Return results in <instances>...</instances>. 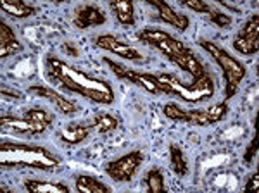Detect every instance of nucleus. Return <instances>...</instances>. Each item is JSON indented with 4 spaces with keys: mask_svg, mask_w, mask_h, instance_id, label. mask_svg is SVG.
Listing matches in <instances>:
<instances>
[{
    "mask_svg": "<svg viewBox=\"0 0 259 193\" xmlns=\"http://www.w3.org/2000/svg\"><path fill=\"white\" fill-rule=\"evenodd\" d=\"M182 6L189 7V9L195 12H200V14H209V11H211V7L207 6L206 2H202V0H183Z\"/></svg>",
    "mask_w": 259,
    "mask_h": 193,
    "instance_id": "obj_29",
    "label": "nucleus"
},
{
    "mask_svg": "<svg viewBox=\"0 0 259 193\" xmlns=\"http://www.w3.org/2000/svg\"><path fill=\"white\" fill-rule=\"evenodd\" d=\"M61 157L49 149L26 143H0V164L2 167H33L41 171H54L61 166Z\"/></svg>",
    "mask_w": 259,
    "mask_h": 193,
    "instance_id": "obj_2",
    "label": "nucleus"
},
{
    "mask_svg": "<svg viewBox=\"0 0 259 193\" xmlns=\"http://www.w3.org/2000/svg\"><path fill=\"white\" fill-rule=\"evenodd\" d=\"M162 112H164V116L171 121H183V123L187 121V111H183L177 104H166V106L162 107Z\"/></svg>",
    "mask_w": 259,
    "mask_h": 193,
    "instance_id": "obj_27",
    "label": "nucleus"
},
{
    "mask_svg": "<svg viewBox=\"0 0 259 193\" xmlns=\"http://www.w3.org/2000/svg\"><path fill=\"white\" fill-rule=\"evenodd\" d=\"M23 50V45L16 38L14 31L6 21H0V57L6 59Z\"/></svg>",
    "mask_w": 259,
    "mask_h": 193,
    "instance_id": "obj_14",
    "label": "nucleus"
},
{
    "mask_svg": "<svg viewBox=\"0 0 259 193\" xmlns=\"http://www.w3.org/2000/svg\"><path fill=\"white\" fill-rule=\"evenodd\" d=\"M45 76L68 91L81 95L83 99H89L95 104L111 106L114 102V90L109 83L83 73L57 57L45 59Z\"/></svg>",
    "mask_w": 259,
    "mask_h": 193,
    "instance_id": "obj_1",
    "label": "nucleus"
},
{
    "mask_svg": "<svg viewBox=\"0 0 259 193\" xmlns=\"http://www.w3.org/2000/svg\"><path fill=\"white\" fill-rule=\"evenodd\" d=\"M169 61H173L175 64H178L182 69H185L187 73L190 74L192 78H194V81H199L200 78L206 76V69H204L202 62L199 61L197 57H195V54L192 52L190 49H185L182 54H178V56L171 57Z\"/></svg>",
    "mask_w": 259,
    "mask_h": 193,
    "instance_id": "obj_12",
    "label": "nucleus"
},
{
    "mask_svg": "<svg viewBox=\"0 0 259 193\" xmlns=\"http://www.w3.org/2000/svg\"><path fill=\"white\" fill-rule=\"evenodd\" d=\"M144 183L150 193H164L166 191L164 176H162L161 169H157V167H152V169H149L147 173H145Z\"/></svg>",
    "mask_w": 259,
    "mask_h": 193,
    "instance_id": "obj_20",
    "label": "nucleus"
},
{
    "mask_svg": "<svg viewBox=\"0 0 259 193\" xmlns=\"http://www.w3.org/2000/svg\"><path fill=\"white\" fill-rule=\"evenodd\" d=\"M0 126H2L6 131H12V133H18V135H28V136H33V135H40L44 133L49 126L45 124H40V123H35V121L28 119V117H12V116H2L0 117Z\"/></svg>",
    "mask_w": 259,
    "mask_h": 193,
    "instance_id": "obj_7",
    "label": "nucleus"
},
{
    "mask_svg": "<svg viewBox=\"0 0 259 193\" xmlns=\"http://www.w3.org/2000/svg\"><path fill=\"white\" fill-rule=\"evenodd\" d=\"M104 62L109 66L112 73L116 74V78L124 79V81H130V83H133V85L144 88V90L149 91V93H154V95L166 93V95H169V90L162 85L159 79H157L156 74H145V73H139V71L128 69V68H124V66L118 64V62L111 61V59H104Z\"/></svg>",
    "mask_w": 259,
    "mask_h": 193,
    "instance_id": "obj_5",
    "label": "nucleus"
},
{
    "mask_svg": "<svg viewBox=\"0 0 259 193\" xmlns=\"http://www.w3.org/2000/svg\"><path fill=\"white\" fill-rule=\"evenodd\" d=\"M169 161H171V167H173V171L178 176L189 174V162H187L185 152L178 145H169Z\"/></svg>",
    "mask_w": 259,
    "mask_h": 193,
    "instance_id": "obj_19",
    "label": "nucleus"
},
{
    "mask_svg": "<svg viewBox=\"0 0 259 193\" xmlns=\"http://www.w3.org/2000/svg\"><path fill=\"white\" fill-rule=\"evenodd\" d=\"M24 117H28V119L35 121V123H40V124H45V126H50L54 121V116L50 114V112H47L45 109H28L26 114H24Z\"/></svg>",
    "mask_w": 259,
    "mask_h": 193,
    "instance_id": "obj_25",
    "label": "nucleus"
},
{
    "mask_svg": "<svg viewBox=\"0 0 259 193\" xmlns=\"http://www.w3.org/2000/svg\"><path fill=\"white\" fill-rule=\"evenodd\" d=\"M76 190L80 193H111V188L104 184L100 179L90 174H78L76 178Z\"/></svg>",
    "mask_w": 259,
    "mask_h": 193,
    "instance_id": "obj_16",
    "label": "nucleus"
},
{
    "mask_svg": "<svg viewBox=\"0 0 259 193\" xmlns=\"http://www.w3.org/2000/svg\"><path fill=\"white\" fill-rule=\"evenodd\" d=\"M2 12L16 19H26L30 16H35L36 9L30 4L23 2V0H4L2 2Z\"/></svg>",
    "mask_w": 259,
    "mask_h": 193,
    "instance_id": "obj_15",
    "label": "nucleus"
},
{
    "mask_svg": "<svg viewBox=\"0 0 259 193\" xmlns=\"http://www.w3.org/2000/svg\"><path fill=\"white\" fill-rule=\"evenodd\" d=\"M147 4L156 7L159 18L164 21V23L171 24L173 28L180 29V31H185V29L189 28L190 19L187 18L185 14H178V12L175 11L171 6H168L166 2H162V0H147Z\"/></svg>",
    "mask_w": 259,
    "mask_h": 193,
    "instance_id": "obj_11",
    "label": "nucleus"
},
{
    "mask_svg": "<svg viewBox=\"0 0 259 193\" xmlns=\"http://www.w3.org/2000/svg\"><path fill=\"white\" fill-rule=\"evenodd\" d=\"M95 45H97L99 49L109 50V52L116 54V56H119L123 59H130V61H140V59H142L140 52L135 47L124 43V41L118 40L116 36H112V35H100V36H97V38H95Z\"/></svg>",
    "mask_w": 259,
    "mask_h": 193,
    "instance_id": "obj_8",
    "label": "nucleus"
},
{
    "mask_svg": "<svg viewBox=\"0 0 259 193\" xmlns=\"http://www.w3.org/2000/svg\"><path fill=\"white\" fill-rule=\"evenodd\" d=\"M111 9L114 11L116 19L121 24H124V26H133L135 24V9H133L132 0H119V2L112 0Z\"/></svg>",
    "mask_w": 259,
    "mask_h": 193,
    "instance_id": "obj_17",
    "label": "nucleus"
},
{
    "mask_svg": "<svg viewBox=\"0 0 259 193\" xmlns=\"http://www.w3.org/2000/svg\"><path fill=\"white\" fill-rule=\"evenodd\" d=\"M2 95L7 96V99H12V100H21L23 99V93H18V91H11L7 88H2Z\"/></svg>",
    "mask_w": 259,
    "mask_h": 193,
    "instance_id": "obj_32",
    "label": "nucleus"
},
{
    "mask_svg": "<svg viewBox=\"0 0 259 193\" xmlns=\"http://www.w3.org/2000/svg\"><path fill=\"white\" fill-rule=\"evenodd\" d=\"M106 23V14L97 6H80L74 9L73 24L78 29H87L90 26H102Z\"/></svg>",
    "mask_w": 259,
    "mask_h": 193,
    "instance_id": "obj_9",
    "label": "nucleus"
},
{
    "mask_svg": "<svg viewBox=\"0 0 259 193\" xmlns=\"http://www.w3.org/2000/svg\"><path fill=\"white\" fill-rule=\"evenodd\" d=\"M199 43L204 50H207V52L211 54L212 59H214L220 68L223 69V76H225V81H227L225 83V96H227V100L232 99V96L237 93L240 81L245 76V66L242 64L240 61H237L235 57L230 56L227 50H223L216 43H212V41L200 40Z\"/></svg>",
    "mask_w": 259,
    "mask_h": 193,
    "instance_id": "obj_3",
    "label": "nucleus"
},
{
    "mask_svg": "<svg viewBox=\"0 0 259 193\" xmlns=\"http://www.w3.org/2000/svg\"><path fill=\"white\" fill-rule=\"evenodd\" d=\"M256 154H257V138L254 136V140H250L249 147L245 149V154H244L245 164H250V162L254 161V157H256Z\"/></svg>",
    "mask_w": 259,
    "mask_h": 193,
    "instance_id": "obj_30",
    "label": "nucleus"
},
{
    "mask_svg": "<svg viewBox=\"0 0 259 193\" xmlns=\"http://www.w3.org/2000/svg\"><path fill=\"white\" fill-rule=\"evenodd\" d=\"M24 190L30 193H69V186L64 183H49L38 179H26Z\"/></svg>",
    "mask_w": 259,
    "mask_h": 193,
    "instance_id": "obj_18",
    "label": "nucleus"
},
{
    "mask_svg": "<svg viewBox=\"0 0 259 193\" xmlns=\"http://www.w3.org/2000/svg\"><path fill=\"white\" fill-rule=\"evenodd\" d=\"M94 128H97L99 133H109V131H114L118 128V119L111 114H97L94 117V123H92Z\"/></svg>",
    "mask_w": 259,
    "mask_h": 193,
    "instance_id": "obj_22",
    "label": "nucleus"
},
{
    "mask_svg": "<svg viewBox=\"0 0 259 193\" xmlns=\"http://www.w3.org/2000/svg\"><path fill=\"white\" fill-rule=\"evenodd\" d=\"M157 79L169 90V95H177L182 100L189 104H197L202 100H207L214 95V81L209 74L200 78L199 81H194L192 85H183L180 79H177L171 74H159Z\"/></svg>",
    "mask_w": 259,
    "mask_h": 193,
    "instance_id": "obj_4",
    "label": "nucleus"
},
{
    "mask_svg": "<svg viewBox=\"0 0 259 193\" xmlns=\"http://www.w3.org/2000/svg\"><path fill=\"white\" fill-rule=\"evenodd\" d=\"M62 49H64L66 52L69 54V56H73V57H78V49H76V47H73V45H71L69 41H66V43L62 45Z\"/></svg>",
    "mask_w": 259,
    "mask_h": 193,
    "instance_id": "obj_33",
    "label": "nucleus"
},
{
    "mask_svg": "<svg viewBox=\"0 0 259 193\" xmlns=\"http://www.w3.org/2000/svg\"><path fill=\"white\" fill-rule=\"evenodd\" d=\"M257 188H259V173H254L249 178V181L245 183L244 190L245 191H252V190H257Z\"/></svg>",
    "mask_w": 259,
    "mask_h": 193,
    "instance_id": "obj_31",
    "label": "nucleus"
},
{
    "mask_svg": "<svg viewBox=\"0 0 259 193\" xmlns=\"http://www.w3.org/2000/svg\"><path fill=\"white\" fill-rule=\"evenodd\" d=\"M233 49L237 52H240L242 56H252V54L257 52L259 49V41H252V40H247L244 36L237 35L235 40H233Z\"/></svg>",
    "mask_w": 259,
    "mask_h": 193,
    "instance_id": "obj_23",
    "label": "nucleus"
},
{
    "mask_svg": "<svg viewBox=\"0 0 259 193\" xmlns=\"http://www.w3.org/2000/svg\"><path fill=\"white\" fill-rule=\"evenodd\" d=\"M92 128H94L92 124L73 123V124H68L66 128H62L61 131L57 133V138H59V141L64 145H78L89 138Z\"/></svg>",
    "mask_w": 259,
    "mask_h": 193,
    "instance_id": "obj_13",
    "label": "nucleus"
},
{
    "mask_svg": "<svg viewBox=\"0 0 259 193\" xmlns=\"http://www.w3.org/2000/svg\"><path fill=\"white\" fill-rule=\"evenodd\" d=\"M204 112H206L207 123L214 124V123H220V121L228 114V106L225 102H221V104H216V106H212L209 109H206Z\"/></svg>",
    "mask_w": 259,
    "mask_h": 193,
    "instance_id": "obj_26",
    "label": "nucleus"
},
{
    "mask_svg": "<svg viewBox=\"0 0 259 193\" xmlns=\"http://www.w3.org/2000/svg\"><path fill=\"white\" fill-rule=\"evenodd\" d=\"M144 161H145L144 152H142V150H133V152L121 155L119 159H114V161L107 162L106 173L111 179H114L116 183H126L139 173Z\"/></svg>",
    "mask_w": 259,
    "mask_h": 193,
    "instance_id": "obj_6",
    "label": "nucleus"
},
{
    "mask_svg": "<svg viewBox=\"0 0 259 193\" xmlns=\"http://www.w3.org/2000/svg\"><path fill=\"white\" fill-rule=\"evenodd\" d=\"M137 36H139V40L142 43H147L150 47H157L161 41L169 38L171 35L166 31H162V29H144V31H140Z\"/></svg>",
    "mask_w": 259,
    "mask_h": 193,
    "instance_id": "obj_21",
    "label": "nucleus"
},
{
    "mask_svg": "<svg viewBox=\"0 0 259 193\" xmlns=\"http://www.w3.org/2000/svg\"><path fill=\"white\" fill-rule=\"evenodd\" d=\"M239 35L244 36V38H247V40L259 41V16L257 14L250 16Z\"/></svg>",
    "mask_w": 259,
    "mask_h": 193,
    "instance_id": "obj_24",
    "label": "nucleus"
},
{
    "mask_svg": "<svg viewBox=\"0 0 259 193\" xmlns=\"http://www.w3.org/2000/svg\"><path fill=\"white\" fill-rule=\"evenodd\" d=\"M28 93L33 96H41V99L49 100L50 104H54V107L57 111H61L62 114H74L76 112V106H74L71 100H68L66 96H62L61 93H57L56 90L47 86H30L28 88Z\"/></svg>",
    "mask_w": 259,
    "mask_h": 193,
    "instance_id": "obj_10",
    "label": "nucleus"
},
{
    "mask_svg": "<svg viewBox=\"0 0 259 193\" xmlns=\"http://www.w3.org/2000/svg\"><path fill=\"white\" fill-rule=\"evenodd\" d=\"M209 19L212 21V23L216 24L218 28L221 29H225V28H228L230 24H232V16L230 14H225V12H220V11H214V9H211L209 11Z\"/></svg>",
    "mask_w": 259,
    "mask_h": 193,
    "instance_id": "obj_28",
    "label": "nucleus"
}]
</instances>
